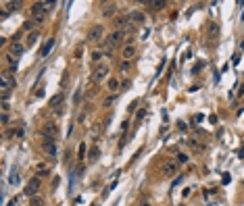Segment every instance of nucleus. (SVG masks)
Returning <instances> with one entry per match:
<instances>
[{
    "mask_svg": "<svg viewBox=\"0 0 244 206\" xmlns=\"http://www.w3.org/2000/svg\"><path fill=\"white\" fill-rule=\"evenodd\" d=\"M46 2H34L31 4V21L35 25H42L44 19H46Z\"/></svg>",
    "mask_w": 244,
    "mask_h": 206,
    "instance_id": "f257e3e1",
    "label": "nucleus"
},
{
    "mask_svg": "<svg viewBox=\"0 0 244 206\" xmlns=\"http://www.w3.org/2000/svg\"><path fill=\"white\" fill-rule=\"evenodd\" d=\"M109 73H111L109 63H105V60H102V63H98V65H96V69H94V73H92V75H94V81H98V83H100V81H105Z\"/></svg>",
    "mask_w": 244,
    "mask_h": 206,
    "instance_id": "f03ea898",
    "label": "nucleus"
},
{
    "mask_svg": "<svg viewBox=\"0 0 244 206\" xmlns=\"http://www.w3.org/2000/svg\"><path fill=\"white\" fill-rule=\"evenodd\" d=\"M42 148H44V152H46L50 158H57V156H58L57 142H54L52 137H44V142H42Z\"/></svg>",
    "mask_w": 244,
    "mask_h": 206,
    "instance_id": "7ed1b4c3",
    "label": "nucleus"
},
{
    "mask_svg": "<svg viewBox=\"0 0 244 206\" xmlns=\"http://www.w3.org/2000/svg\"><path fill=\"white\" fill-rule=\"evenodd\" d=\"M123 38H125V34H123L121 29H117V31H113V34L106 38L102 44H105V46H109V48H115L117 44H121V42H123Z\"/></svg>",
    "mask_w": 244,
    "mask_h": 206,
    "instance_id": "20e7f679",
    "label": "nucleus"
},
{
    "mask_svg": "<svg viewBox=\"0 0 244 206\" xmlns=\"http://www.w3.org/2000/svg\"><path fill=\"white\" fill-rule=\"evenodd\" d=\"M102 35H105V27L102 25H92L90 31H88V42H102Z\"/></svg>",
    "mask_w": 244,
    "mask_h": 206,
    "instance_id": "39448f33",
    "label": "nucleus"
},
{
    "mask_svg": "<svg viewBox=\"0 0 244 206\" xmlns=\"http://www.w3.org/2000/svg\"><path fill=\"white\" fill-rule=\"evenodd\" d=\"M38 190H40V179L38 177H34L31 181L25 185V194L29 196V198H34V196H38Z\"/></svg>",
    "mask_w": 244,
    "mask_h": 206,
    "instance_id": "423d86ee",
    "label": "nucleus"
},
{
    "mask_svg": "<svg viewBox=\"0 0 244 206\" xmlns=\"http://www.w3.org/2000/svg\"><path fill=\"white\" fill-rule=\"evenodd\" d=\"M42 133H44V137H52V139H57V137H58V127L54 125V123H46L44 129H42Z\"/></svg>",
    "mask_w": 244,
    "mask_h": 206,
    "instance_id": "0eeeda50",
    "label": "nucleus"
},
{
    "mask_svg": "<svg viewBox=\"0 0 244 206\" xmlns=\"http://www.w3.org/2000/svg\"><path fill=\"white\" fill-rule=\"evenodd\" d=\"M144 21H146V15L142 11H134L131 15H129V23H136V25H144Z\"/></svg>",
    "mask_w": 244,
    "mask_h": 206,
    "instance_id": "6e6552de",
    "label": "nucleus"
},
{
    "mask_svg": "<svg viewBox=\"0 0 244 206\" xmlns=\"http://www.w3.org/2000/svg\"><path fill=\"white\" fill-rule=\"evenodd\" d=\"M115 13H117L115 2H105V4H102V15H105V17H113Z\"/></svg>",
    "mask_w": 244,
    "mask_h": 206,
    "instance_id": "1a4fd4ad",
    "label": "nucleus"
},
{
    "mask_svg": "<svg viewBox=\"0 0 244 206\" xmlns=\"http://www.w3.org/2000/svg\"><path fill=\"white\" fill-rule=\"evenodd\" d=\"M23 52H25V46L21 44V42H13L11 44V54L13 56H21Z\"/></svg>",
    "mask_w": 244,
    "mask_h": 206,
    "instance_id": "9d476101",
    "label": "nucleus"
},
{
    "mask_svg": "<svg viewBox=\"0 0 244 206\" xmlns=\"http://www.w3.org/2000/svg\"><path fill=\"white\" fill-rule=\"evenodd\" d=\"M48 167L44 164V162H40V164H35V177L38 179H42V177H48Z\"/></svg>",
    "mask_w": 244,
    "mask_h": 206,
    "instance_id": "9b49d317",
    "label": "nucleus"
},
{
    "mask_svg": "<svg viewBox=\"0 0 244 206\" xmlns=\"http://www.w3.org/2000/svg\"><path fill=\"white\" fill-rule=\"evenodd\" d=\"M63 98H65V94H63V92H58V94H54V96L50 98V102H48V106H50V108H58V104L63 102Z\"/></svg>",
    "mask_w": 244,
    "mask_h": 206,
    "instance_id": "f8f14e48",
    "label": "nucleus"
},
{
    "mask_svg": "<svg viewBox=\"0 0 244 206\" xmlns=\"http://www.w3.org/2000/svg\"><path fill=\"white\" fill-rule=\"evenodd\" d=\"M175 173H177V162L167 160V162H165V175H169V177H171V175H175Z\"/></svg>",
    "mask_w": 244,
    "mask_h": 206,
    "instance_id": "ddd939ff",
    "label": "nucleus"
},
{
    "mask_svg": "<svg viewBox=\"0 0 244 206\" xmlns=\"http://www.w3.org/2000/svg\"><path fill=\"white\" fill-rule=\"evenodd\" d=\"M136 54V48L131 44H128V46H123V60H131V56Z\"/></svg>",
    "mask_w": 244,
    "mask_h": 206,
    "instance_id": "4468645a",
    "label": "nucleus"
},
{
    "mask_svg": "<svg viewBox=\"0 0 244 206\" xmlns=\"http://www.w3.org/2000/svg\"><path fill=\"white\" fill-rule=\"evenodd\" d=\"M148 6H150L152 11H161V9L167 6V2L165 0H148Z\"/></svg>",
    "mask_w": 244,
    "mask_h": 206,
    "instance_id": "2eb2a0df",
    "label": "nucleus"
},
{
    "mask_svg": "<svg viewBox=\"0 0 244 206\" xmlns=\"http://www.w3.org/2000/svg\"><path fill=\"white\" fill-rule=\"evenodd\" d=\"M52 48H54V40L50 38L46 44H44V48H42V58H46L48 54H50V50H52Z\"/></svg>",
    "mask_w": 244,
    "mask_h": 206,
    "instance_id": "dca6fc26",
    "label": "nucleus"
},
{
    "mask_svg": "<svg viewBox=\"0 0 244 206\" xmlns=\"http://www.w3.org/2000/svg\"><path fill=\"white\" fill-rule=\"evenodd\" d=\"M38 38H40V34H38V31H31V34H27V38H25V44H27V46H34Z\"/></svg>",
    "mask_w": 244,
    "mask_h": 206,
    "instance_id": "f3484780",
    "label": "nucleus"
},
{
    "mask_svg": "<svg viewBox=\"0 0 244 206\" xmlns=\"http://www.w3.org/2000/svg\"><path fill=\"white\" fill-rule=\"evenodd\" d=\"M128 23H129V17L125 19V17H117V21H115V25L123 31V27H128Z\"/></svg>",
    "mask_w": 244,
    "mask_h": 206,
    "instance_id": "a211bd4d",
    "label": "nucleus"
},
{
    "mask_svg": "<svg viewBox=\"0 0 244 206\" xmlns=\"http://www.w3.org/2000/svg\"><path fill=\"white\" fill-rule=\"evenodd\" d=\"M119 88H121V83H119V79H115V77H111V79H109V90H111V92H117Z\"/></svg>",
    "mask_w": 244,
    "mask_h": 206,
    "instance_id": "6ab92c4d",
    "label": "nucleus"
},
{
    "mask_svg": "<svg viewBox=\"0 0 244 206\" xmlns=\"http://www.w3.org/2000/svg\"><path fill=\"white\" fill-rule=\"evenodd\" d=\"M129 67H131V60H121V65H119V71H121V73H128Z\"/></svg>",
    "mask_w": 244,
    "mask_h": 206,
    "instance_id": "aec40b11",
    "label": "nucleus"
},
{
    "mask_svg": "<svg viewBox=\"0 0 244 206\" xmlns=\"http://www.w3.org/2000/svg\"><path fill=\"white\" fill-rule=\"evenodd\" d=\"M77 158H86V142H81L79 144V148H77Z\"/></svg>",
    "mask_w": 244,
    "mask_h": 206,
    "instance_id": "412c9836",
    "label": "nucleus"
},
{
    "mask_svg": "<svg viewBox=\"0 0 244 206\" xmlns=\"http://www.w3.org/2000/svg\"><path fill=\"white\" fill-rule=\"evenodd\" d=\"M175 162H177V164H186V162H188V156L184 154V152H179V154L175 156Z\"/></svg>",
    "mask_w": 244,
    "mask_h": 206,
    "instance_id": "4be33fe9",
    "label": "nucleus"
},
{
    "mask_svg": "<svg viewBox=\"0 0 244 206\" xmlns=\"http://www.w3.org/2000/svg\"><path fill=\"white\" fill-rule=\"evenodd\" d=\"M6 6H9V9H11V11H19V9H21V6H23V2H19V0H17V2H9V4H6Z\"/></svg>",
    "mask_w": 244,
    "mask_h": 206,
    "instance_id": "5701e85b",
    "label": "nucleus"
},
{
    "mask_svg": "<svg viewBox=\"0 0 244 206\" xmlns=\"http://www.w3.org/2000/svg\"><path fill=\"white\" fill-rule=\"evenodd\" d=\"M100 58H102V52H100V50H94V52H92V60H94V63H102Z\"/></svg>",
    "mask_w": 244,
    "mask_h": 206,
    "instance_id": "b1692460",
    "label": "nucleus"
},
{
    "mask_svg": "<svg viewBox=\"0 0 244 206\" xmlns=\"http://www.w3.org/2000/svg\"><path fill=\"white\" fill-rule=\"evenodd\" d=\"M31 206H44V200H42L40 196H34V198H31Z\"/></svg>",
    "mask_w": 244,
    "mask_h": 206,
    "instance_id": "393cba45",
    "label": "nucleus"
},
{
    "mask_svg": "<svg viewBox=\"0 0 244 206\" xmlns=\"http://www.w3.org/2000/svg\"><path fill=\"white\" fill-rule=\"evenodd\" d=\"M144 117H146V108H140V110H138V114H136V121L140 123V121H142Z\"/></svg>",
    "mask_w": 244,
    "mask_h": 206,
    "instance_id": "a878e982",
    "label": "nucleus"
},
{
    "mask_svg": "<svg viewBox=\"0 0 244 206\" xmlns=\"http://www.w3.org/2000/svg\"><path fill=\"white\" fill-rule=\"evenodd\" d=\"M6 63H9V67H11V69H17V58L6 56Z\"/></svg>",
    "mask_w": 244,
    "mask_h": 206,
    "instance_id": "bb28decb",
    "label": "nucleus"
},
{
    "mask_svg": "<svg viewBox=\"0 0 244 206\" xmlns=\"http://www.w3.org/2000/svg\"><path fill=\"white\" fill-rule=\"evenodd\" d=\"M96 156H98V148H92V150H90V154H88V158L96 160Z\"/></svg>",
    "mask_w": 244,
    "mask_h": 206,
    "instance_id": "cd10ccee",
    "label": "nucleus"
},
{
    "mask_svg": "<svg viewBox=\"0 0 244 206\" xmlns=\"http://www.w3.org/2000/svg\"><path fill=\"white\" fill-rule=\"evenodd\" d=\"M34 25H35V23L31 21V19H29V21H25V23H23V29H27V31H29V29H31Z\"/></svg>",
    "mask_w": 244,
    "mask_h": 206,
    "instance_id": "c85d7f7f",
    "label": "nucleus"
},
{
    "mask_svg": "<svg viewBox=\"0 0 244 206\" xmlns=\"http://www.w3.org/2000/svg\"><path fill=\"white\" fill-rule=\"evenodd\" d=\"M79 98H81V90H77L75 96H73V104H79Z\"/></svg>",
    "mask_w": 244,
    "mask_h": 206,
    "instance_id": "c756f323",
    "label": "nucleus"
},
{
    "mask_svg": "<svg viewBox=\"0 0 244 206\" xmlns=\"http://www.w3.org/2000/svg\"><path fill=\"white\" fill-rule=\"evenodd\" d=\"M11 183H13V185L19 183V175H17V173H13V175H11Z\"/></svg>",
    "mask_w": 244,
    "mask_h": 206,
    "instance_id": "7c9ffc66",
    "label": "nucleus"
},
{
    "mask_svg": "<svg viewBox=\"0 0 244 206\" xmlns=\"http://www.w3.org/2000/svg\"><path fill=\"white\" fill-rule=\"evenodd\" d=\"M209 34H217V25H215V23H211V27H209Z\"/></svg>",
    "mask_w": 244,
    "mask_h": 206,
    "instance_id": "2f4dec72",
    "label": "nucleus"
},
{
    "mask_svg": "<svg viewBox=\"0 0 244 206\" xmlns=\"http://www.w3.org/2000/svg\"><path fill=\"white\" fill-rule=\"evenodd\" d=\"M9 123V113H2V125H6Z\"/></svg>",
    "mask_w": 244,
    "mask_h": 206,
    "instance_id": "473e14b6",
    "label": "nucleus"
},
{
    "mask_svg": "<svg viewBox=\"0 0 244 206\" xmlns=\"http://www.w3.org/2000/svg\"><path fill=\"white\" fill-rule=\"evenodd\" d=\"M136 106H138V100H136V102H131V104H129V108H128V110H129V113H131V110H136Z\"/></svg>",
    "mask_w": 244,
    "mask_h": 206,
    "instance_id": "72a5a7b5",
    "label": "nucleus"
},
{
    "mask_svg": "<svg viewBox=\"0 0 244 206\" xmlns=\"http://www.w3.org/2000/svg\"><path fill=\"white\" fill-rule=\"evenodd\" d=\"M2 113H9V102H2Z\"/></svg>",
    "mask_w": 244,
    "mask_h": 206,
    "instance_id": "f704fd0d",
    "label": "nucleus"
},
{
    "mask_svg": "<svg viewBox=\"0 0 244 206\" xmlns=\"http://www.w3.org/2000/svg\"><path fill=\"white\" fill-rule=\"evenodd\" d=\"M17 204V198H15V200H11V202H9V206H15Z\"/></svg>",
    "mask_w": 244,
    "mask_h": 206,
    "instance_id": "c9c22d12",
    "label": "nucleus"
},
{
    "mask_svg": "<svg viewBox=\"0 0 244 206\" xmlns=\"http://www.w3.org/2000/svg\"><path fill=\"white\" fill-rule=\"evenodd\" d=\"M240 96H244V85H242V88H240Z\"/></svg>",
    "mask_w": 244,
    "mask_h": 206,
    "instance_id": "e433bc0d",
    "label": "nucleus"
},
{
    "mask_svg": "<svg viewBox=\"0 0 244 206\" xmlns=\"http://www.w3.org/2000/svg\"><path fill=\"white\" fill-rule=\"evenodd\" d=\"M140 206H150V204H148V202H144V204H140Z\"/></svg>",
    "mask_w": 244,
    "mask_h": 206,
    "instance_id": "4c0bfd02",
    "label": "nucleus"
}]
</instances>
